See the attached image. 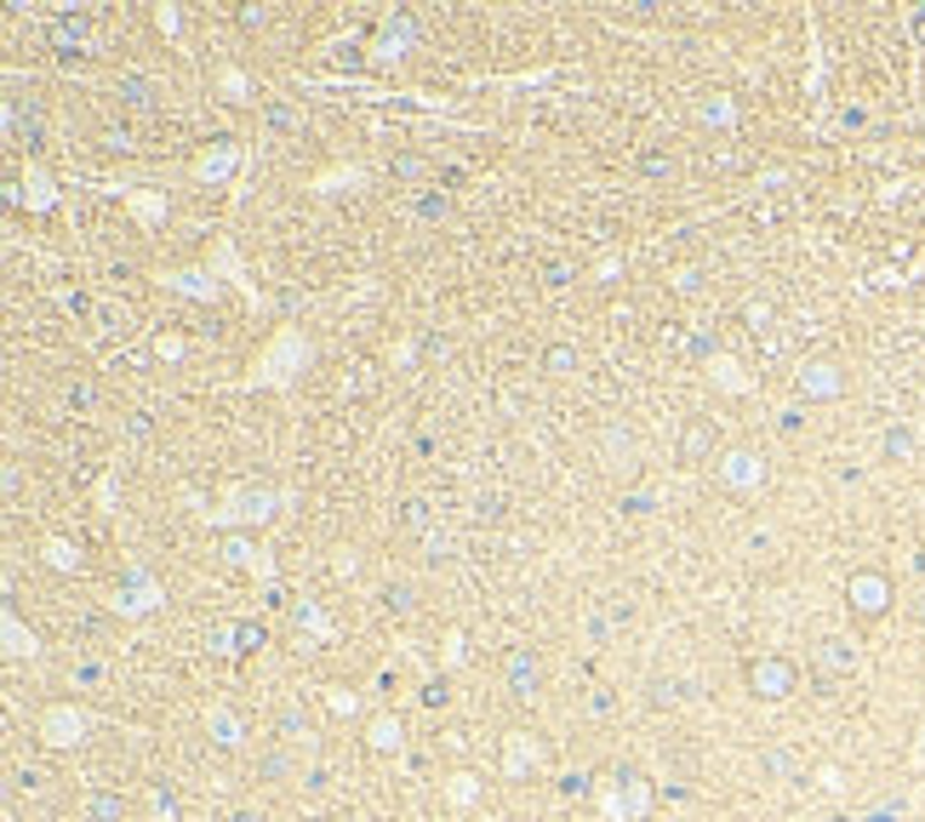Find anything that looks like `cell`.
<instances>
[{
    "instance_id": "5",
    "label": "cell",
    "mask_w": 925,
    "mask_h": 822,
    "mask_svg": "<svg viewBox=\"0 0 925 822\" xmlns=\"http://www.w3.org/2000/svg\"><path fill=\"white\" fill-rule=\"evenodd\" d=\"M885 595H891L885 577H874V572H857V577H851V606L863 611V617H880V611H885Z\"/></svg>"
},
{
    "instance_id": "6",
    "label": "cell",
    "mask_w": 925,
    "mask_h": 822,
    "mask_svg": "<svg viewBox=\"0 0 925 822\" xmlns=\"http://www.w3.org/2000/svg\"><path fill=\"white\" fill-rule=\"evenodd\" d=\"M754 692L759 697H788V685H795V669L788 663H777V656H766V663H754Z\"/></svg>"
},
{
    "instance_id": "10",
    "label": "cell",
    "mask_w": 925,
    "mask_h": 822,
    "mask_svg": "<svg viewBox=\"0 0 925 822\" xmlns=\"http://www.w3.org/2000/svg\"><path fill=\"white\" fill-rule=\"evenodd\" d=\"M167 286H172V291H189V298H206V303L217 298V280H206L201 269H183V275H167Z\"/></svg>"
},
{
    "instance_id": "18",
    "label": "cell",
    "mask_w": 925,
    "mask_h": 822,
    "mask_svg": "<svg viewBox=\"0 0 925 822\" xmlns=\"http://www.w3.org/2000/svg\"><path fill=\"white\" fill-rule=\"evenodd\" d=\"M372 748H401V719H378V726H372Z\"/></svg>"
},
{
    "instance_id": "16",
    "label": "cell",
    "mask_w": 925,
    "mask_h": 822,
    "mask_svg": "<svg viewBox=\"0 0 925 822\" xmlns=\"http://www.w3.org/2000/svg\"><path fill=\"white\" fill-rule=\"evenodd\" d=\"M131 212H138L143 223H160L167 217V201H160V194H131Z\"/></svg>"
},
{
    "instance_id": "26",
    "label": "cell",
    "mask_w": 925,
    "mask_h": 822,
    "mask_svg": "<svg viewBox=\"0 0 925 822\" xmlns=\"http://www.w3.org/2000/svg\"><path fill=\"white\" fill-rule=\"evenodd\" d=\"M343 822H360V816H343Z\"/></svg>"
},
{
    "instance_id": "8",
    "label": "cell",
    "mask_w": 925,
    "mask_h": 822,
    "mask_svg": "<svg viewBox=\"0 0 925 822\" xmlns=\"http://www.w3.org/2000/svg\"><path fill=\"white\" fill-rule=\"evenodd\" d=\"M709 451H714V429L709 423H691V429L680 435V463H703Z\"/></svg>"
},
{
    "instance_id": "19",
    "label": "cell",
    "mask_w": 925,
    "mask_h": 822,
    "mask_svg": "<svg viewBox=\"0 0 925 822\" xmlns=\"http://www.w3.org/2000/svg\"><path fill=\"white\" fill-rule=\"evenodd\" d=\"M217 86L228 92V104H246V75H241V70H223V75H217Z\"/></svg>"
},
{
    "instance_id": "11",
    "label": "cell",
    "mask_w": 925,
    "mask_h": 822,
    "mask_svg": "<svg viewBox=\"0 0 925 822\" xmlns=\"http://www.w3.org/2000/svg\"><path fill=\"white\" fill-rule=\"evenodd\" d=\"M709 372H714V383H720V388H732V394H743V388H748V377H737V360H732V354H714V360H709Z\"/></svg>"
},
{
    "instance_id": "22",
    "label": "cell",
    "mask_w": 925,
    "mask_h": 822,
    "mask_svg": "<svg viewBox=\"0 0 925 822\" xmlns=\"http://www.w3.org/2000/svg\"><path fill=\"white\" fill-rule=\"evenodd\" d=\"M748 325L759 332V325H772V303H748Z\"/></svg>"
},
{
    "instance_id": "2",
    "label": "cell",
    "mask_w": 925,
    "mask_h": 822,
    "mask_svg": "<svg viewBox=\"0 0 925 822\" xmlns=\"http://www.w3.org/2000/svg\"><path fill=\"white\" fill-rule=\"evenodd\" d=\"M720 485L759 491V485H766V463H759L754 451H725V457H720Z\"/></svg>"
},
{
    "instance_id": "14",
    "label": "cell",
    "mask_w": 925,
    "mask_h": 822,
    "mask_svg": "<svg viewBox=\"0 0 925 822\" xmlns=\"http://www.w3.org/2000/svg\"><path fill=\"white\" fill-rule=\"evenodd\" d=\"M703 120H709V126H732V120H737V109H732V97H725V92L703 97Z\"/></svg>"
},
{
    "instance_id": "12",
    "label": "cell",
    "mask_w": 925,
    "mask_h": 822,
    "mask_svg": "<svg viewBox=\"0 0 925 822\" xmlns=\"http://www.w3.org/2000/svg\"><path fill=\"white\" fill-rule=\"evenodd\" d=\"M23 183H29V206H35V212H46V206L57 201V194H52V178H46L41 167H29V178H23Z\"/></svg>"
},
{
    "instance_id": "13",
    "label": "cell",
    "mask_w": 925,
    "mask_h": 822,
    "mask_svg": "<svg viewBox=\"0 0 925 822\" xmlns=\"http://www.w3.org/2000/svg\"><path fill=\"white\" fill-rule=\"evenodd\" d=\"M543 372H554V377H566V372H577V349H572V343H554V349L543 354Z\"/></svg>"
},
{
    "instance_id": "25",
    "label": "cell",
    "mask_w": 925,
    "mask_h": 822,
    "mask_svg": "<svg viewBox=\"0 0 925 822\" xmlns=\"http://www.w3.org/2000/svg\"><path fill=\"white\" fill-rule=\"evenodd\" d=\"M155 23L167 29V35H178V12H172V7H160V12H155Z\"/></svg>"
},
{
    "instance_id": "9",
    "label": "cell",
    "mask_w": 925,
    "mask_h": 822,
    "mask_svg": "<svg viewBox=\"0 0 925 822\" xmlns=\"http://www.w3.org/2000/svg\"><path fill=\"white\" fill-rule=\"evenodd\" d=\"M228 167H235V143H217L201 167H194V178L201 183H217V178H228Z\"/></svg>"
},
{
    "instance_id": "3",
    "label": "cell",
    "mask_w": 925,
    "mask_h": 822,
    "mask_svg": "<svg viewBox=\"0 0 925 822\" xmlns=\"http://www.w3.org/2000/svg\"><path fill=\"white\" fill-rule=\"evenodd\" d=\"M275 491H235V498H228L212 520H241V525H263V520H269L275 514Z\"/></svg>"
},
{
    "instance_id": "20",
    "label": "cell",
    "mask_w": 925,
    "mask_h": 822,
    "mask_svg": "<svg viewBox=\"0 0 925 822\" xmlns=\"http://www.w3.org/2000/svg\"><path fill=\"white\" fill-rule=\"evenodd\" d=\"M451 800L469 805V800H475V777H451Z\"/></svg>"
},
{
    "instance_id": "24",
    "label": "cell",
    "mask_w": 925,
    "mask_h": 822,
    "mask_svg": "<svg viewBox=\"0 0 925 822\" xmlns=\"http://www.w3.org/2000/svg\"><path fill=\"white\" fill-rule=\"evenodd\" d=\"M394 172H401V178H417V172H423V160H417V154H401V160H394Z\"/></svg>"
},
{
    "instance_id": "21",
    "label": "cell",
    "mask_w": 925,
    "mask_h": 822,
    "mask_svg": "<svg viewBox=\"0 0 925 822\" xmlns=\"http://www.w3.org/2000/svg\"><path fill=\"white\" fill-rule=\"evenodd\" d=\"M155 354L160 360H183V338H155Z\"/></svg>"
},
{
    "instance_id": "17",
    "label": "cell",
    "mask_w": 925,
    "mask_h": 822,
    "mask_svg": "<svg viewBox=\"0 0 925 822\" xmlns=\"http://www.w3.org/2000/svg\"><path fill=\"white\" fill-rule=\"evenodd\" d=\"M46 561H52L57 572H75V566H81V554H75L70 543H63V537H52V543H46Z\"/></svg>"
},
{
    "instance_id": "4",
    "label": "cell",
    "mask_w": 925,
    "mask_h": 822,
    "mask_svg": "<svg viewBox=\"0 0 925 822\" xmlns=\"http://www.w3.org/2000/svg\"><path fill=\"white\" fill-rule=\"evenodd\" d=\"M840 388H846V377H840L834 360H806L800 366V394L806 401H834Z\"/></svg>"
},
{
    "instance_id": "15",
    "label": "cell",
    "mask_w": 925,
    "mask_h": 822,
    "mask_svg": "<svg viewBox=\"0 0 925 822\" xmlns=\"http://www.w3.org/2000/svg\"><path fill=\"white\" fill-rule=\"evenodd\" d=\"M600 451L612 457V463H617V457H629V451H635V440H629V429H623V423H612V429L600 435Z\"/></svg>"
},
{
    "instance_id": "23",
    "label": "cell",
    "mask_w": 925,
    "mask_h": 822,
    "mask_svg": "<svg viewBox=\"0 0 925 822\" xmlns=\"http://www.w3.org/2000/svg\"><path fill=\"white\" fill-rule=\"evenodd\" d=\"M885 451H891V457H908L914 440H908V435H885Z\"/></svg>"
},
{
    "instance_id": "1",
    "label": "cell",
    "mask_w": 925,
    "mask_h": 822,
    "mask_svg": "<svg viewBox=\"0 0 925 822\" xmlns=\"http://www.w3.org/2000/svg\"><path fill=\"white\" fill-rule=\"evenodd\" d=\"M304 366H309V343H304V332H291V325H286V332L252 360V383H269V388H275V383H286L291 372H304Z\"/></svg>"
},
{
    "instance_id": "7",
    "label": "cell",
    "mask_w": 925,
    "mask_h": 822,
    "mask_svg": "<svg viewBox=\"0 0 925 822\" xmlns=\"http://www.w3.org/2000/svg\"><path fill=\"white\" fill-rule=\"evenodd\" d=\"M81 732H86V719H81L75 708H52V714H46V726H41V737H46L52 748H63V743H75Z\"/></svg>"
}]
</instances>
